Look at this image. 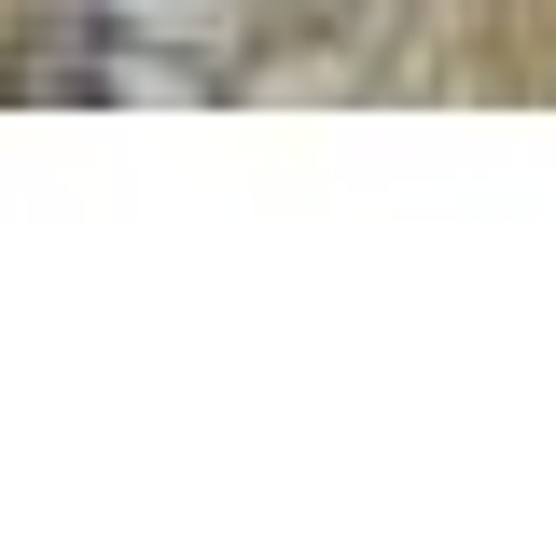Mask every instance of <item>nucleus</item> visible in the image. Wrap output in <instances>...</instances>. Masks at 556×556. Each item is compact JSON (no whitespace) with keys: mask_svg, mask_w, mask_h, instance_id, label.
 I'll use <instances>...</instances> for the list:
<instances>
[]
</instances>
